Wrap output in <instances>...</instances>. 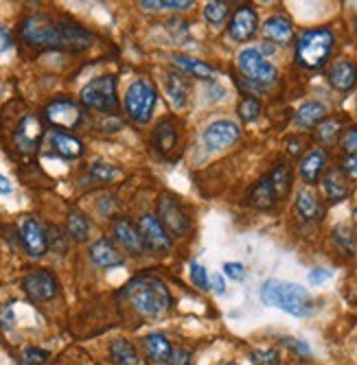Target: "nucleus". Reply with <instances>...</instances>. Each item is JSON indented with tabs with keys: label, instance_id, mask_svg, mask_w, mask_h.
Instances as JSON below:
<instances>
[{
	"label": "nucleus",
	"instance_id": "31",
	"mask_svg": "<svg viewBox=\"0 0 357 365\" xmlns=\"http://www.w3.org/2000/svg\"><path fill=\"white\" fill-rule=\"evenodd\" d=\"M342 136V120L340 118H324L316 127V140L324 147H331Z\"/></svg>",
	"mask_w": 357,
	"mask_h": 365
},
{
	"label": "nucleus",
	"instance_id": "51",
	"mask_svg": "<svg viewBox=\"0 0 357 365\" xmlns=\"http://www.w3.org/2000/svg\"><path fill=\"white\" fill-rule=\"evenodd\" d=\"M287 145H289L287 149H289V153H291V155H298V153H301V149H303V143H301V140H296V138L287 140Z\"/></svg>",
	"mask_w": 357,
	"mask_h": 365
},
{
	"label": "nucleus",
	"instance_id": "29",
	"mask_svg": "<svg viewBox=\"0 0 357 365\" xmlns=\"http://www.w3.org/2000/svg\"><path fill=\"white\" fill-rule=\"evenodd\" d=\"M333 245L338 247V252H342L348 258H357V235L348 227V225H336L331 232Z\"/></svg>",
	"mask_w": 357,
	"mask_h": 365
},
{
	"label": "nucleus",
	"instance_id": "54",
	"mask_svg": "<svg viewBox=\"0 0 357 365\" xmlns=\"http://www.w3.org/2000/svg\"><path fill=\"white\" fill-rule=\"evenodd\" d=\"M353 217H355V223H357V208H355V212H353Z\"/></svg>",
	"mask_w": 357,
	"mask_h": 365
},
{
	"label": "nucleus",
	"instance_id": "4",
	"mask_svg": "<svg viewBox=\"0 0 357 365\" xmlns=\"http://www.w3.org/2000/svg\"><path fill=\"white\" fill-rule=\"evenodd\" d=\"M336 46V36L331 29H309L303 31L296 42V61L303 68L318 71L329 61Z\"/></svg>",
	"mask_w": 357,
	"mask_h": 365
},
{
	"label": "nucleus",
	"instance_id": "42",
	"mask_svg": "<svg viewBox=\"0 0 357 365\" xmlns=\"http://www.w3.org/2000/svg\"><path fill=\"white\" fill-rule=\"evenodd\" d=\"M49 361V352L42 348H24L22 350V363L24 365H44Z\"/></svg>",
	"mask_w": 357,
	"mask_h": 365
},
{
	"label": "nucleus",
	"instance_id": "38",
	"mask_svg": "<svg viewBox=\"0 0 357 365\" xmlns=\"http://www.w3.org/2000/svg\"><path fill=\"white\" fill-rule=\"evenodd\" d=\"M141 7H145V9H188V7H193V3L191 0H143L141 3Z\"/></svg>",
	"mask_w": 357,
	"mask_h": 365
},
{
	"label": "nucleus",
	"instance_id": "19",
	"mask_svg": "<svg viewBox=\"0 0 357 365\" xmlns=\"http://www.w3.org/2000/svg\"><path fill=\"white\" fill-rule=\"evenodd\" d=\"M322 190H324V195H327V199L331 204H338V202H342V199L348 197V178L344 175V171L340 167L324 171Z\"/></svg>",
	"mask_w": 357,
	"mask_h": 365
},
{
	"label": "nucleus",
	"instance_id": "23",
	"mask_svg": "<svg viewBox=\"0 0 357 365\" xmlns=\"http://www.w3.org/2000/svg\"><path fill=\"white\" fill-rule=\"evenodd\" d=\"M51 145H53V151L61 158L66 160H75L84 153V145L81 140H77L75 136L66 134V131H55L51 134Z\"/></svg>",
	"mask_w": 357,
	"mask_h": 365
},
{
	"label": "nucleus",
	"instance_id": "25",
	"mask_svg": "<svg viewBox=\"0 0 357 365\" xmlns=\"http://www.w3.org/2000/svg\"><path fill=\"white\" fill-rule=\"evenodd\" d=\"M171 61L182 73H186L191 77H198V79H213L215 77V68L202 59H193L188 55H171Z\"/></svg>",
	"mask_w": 357,
	"mask_h": 365
},
{
	"label": "nucleus",
	"instance_id": "18",
	"mask_svg": "<svg viewBox=\"0 0 357 365\" xmlns=\"http://www.w3.org/2000/svg\"><path fill=\"white\" fill-rule=\"evenodd\" d=\"M298 171H301V178L309 186L316 184L324 175V171H327V153L322 149H311L309 153L303 155V160L298 164Z\"/></svg>",
	"mask_w": 357,
	"mask_h": 365
},
{
	"label": "nucleus",
	"instance_id": "49",
	"mask_svg": "<svg viewBox=\"0 0 357 365\" xmlns=\"http://www.w3.org/2000/svg\"><path fill=\"white\" fill-rule=\"evenodd\" d=\"M285 344H287V348H291L294 352H298V354H303V356H307V354H311V348L305 344V341H298V339H285Z\"/></svg>",
	"mask_w": 357,
	"mask_h": 365
},
{
	"label": "nucleus",
	"instance_id": "55",
	"mask_svg": "<svg viewBox=\"0 0 357 365\" xmlns=\"http://www.w3.org/2000/svg\"><path fill=\"white\" fill-rule=\"evenodd\" d=\"M221 365H235V363H221Z\"/></svg>",
	"mask_w": 357,
	"mask_h": 365
},
{
	"label": "nucleus",
	"instance_id": "30",
	"mask_svg": "<svg viewBox=\"0 0 357 365\" xmlns=\"http://www.w3.org/2000/svg\"><path fill=\"white\" fill-rule=\"evenodd\" d=\"M178 143V134H176V129H174V123L169 120H160L154 129V145L158 151L162 153H169Z\"/></svg>",
	"mask_w": 357,
	"mask_h": 365
},
{
	"label": "nucleus",
	"instance_id": "34",
	"mask_svg": "<svg viewBox=\"0 0 357 365\" xmlns=\"http://www.w3.org/2000/svg\"><path fill=\"white\" fill-rule=\"evenodd\" d=\"M268 178H270V182H272V186H274L276 197H278V199L287 197V192H289V188H291V173H289V169L285 167V164H278V167H274V171H272Z\"/></svg>",
	"mask_w": 357,
	"mask_h": 365
},
{
	"label": "nucleus",
	"instance_id": "36",
	"mask_svg": "<svg viewBox=\"0 0 357 365\" xmlns=\"http://www.w3.org/2000/svg\"><path fill=\"white\" fill-rule=\"evenodd\" d=\"M237 112H239L243 123H252V120L258 118V114H261V101L254 98V96H246V98H241Z\"/></svg>",
	"mask_w": 357,
	"mask_h": 365
},
{
	"label": "nucleus",
	"instance_id": "35",
	"mask_svg": "<svg viewBox=\"0 0 357 365\" xmlns=\"http://www.w3.org/2000/svg\"><path fill=\"white\" fill-rule=\"evenodd\" d=\"M90 178L94 180V182H112L114 178H119V169L116 167H112V164H108V162H94V164H90Z\"/></svg>",
	"mask_w": 357,
	"mask_h": 365
},
{
	"label": "nucleus",
	"instance_id": "15",
	"mask_svg": "<svg viewBox=\"0 0 357 365\" xmlns=\"http://www.w3.org/2000/svg\"><path fill=\"white\" fill-rule=\"evenodd\" d=\"M258 29V16L256 11L250 7V5H241L233 18H231V24H228V36L235 40V42H248L252 40V36Z\"/></svg>",
	"mask_w": 357,
	"mask_h": 365
},
{
	"label": "nucleus",
	"instance_id": "10",
	"mask_svg": "<svg viewBox=\"0 0 357 365\" xmlns=\"http://www.w3.org/2000/svg\"><path fill=\"white\" fill-rule=\"evenodd\" d=\"M44 118L55 127V131L75 129L84 120V112L77 103L71 101V98H55L53 103L46 106Z\"/></svg>",
	"mask_w": 357,
	"mask_h": 365
},
{
	"label": "nucleus",
	"instance_id": "52",
	"mask_svg": "<svg viewBox=\"0 0 357 365\" xmlns=\"http://www.w3.org/2000/svg\"><path fill=\"white\" fill-rule=\"evenodd\" d=\"M0 192H3V195H9L11 192V182L5 175H0Z\"/></svg>",
	"mask_w": 357,
	"mask_h": 365
},
{
	"label": "nucleus",
	"instance_id": "27",
	"mask_svg": "<svg viewBox=\"0 0 357 365\" xmlns=\"http://www.w3.org/2000/svg\"><path fill=\"white\" fill-rule=\"evenodd\" d=\"M165 92H167V98L174 103V108H184L186 106V98H188V83L182 75L178 73H171L165 77Z\"/></svg>",
	"mask_w": 357,
	"mask_h": 365
},
{
	"label": "nucleus",
	"instance_id": "24",
	"mask_svg": "<svg viewBox=\"0 0 357 365\" xmlns=\"http://www.w3.org/2000/svg\"><path fill=\"white\" fill-rule=\"evenodd\" d=\"M248 199H250V206L261 208V210H268V208H272V206L278 202V197H276V192H274V186H272V182H270L268 175L261 178V180H258V182L252 186Z\"/></svg>",
	"mask_w": 357,
	"mask_h": 365
},
{
	"label": "nucleus",
	"instance_id": "22",
	"mask_svg": "<svg viewBox=\"0 0 357 365\" xmlns=\"http://www.w3.org/2000/svg\"><path fill=\"white\" fill-rule=\"evenodd\" d=\"M263 36L274 44H289L294 38V29L285 16H272L263 24Z\"/></svg>",
	"mask_w": 357,
	"mask_h": 365
},
{
	"label": "nucleus",
	"instance_id": "6",
	"mask_svg": "<svg viewBox=\"0 0 357 365\" xmlns=\"http://www.w3.org/2000/svg\"><path fill=\"white\" fill-rule=\"evenodd\" d=\"M154 108H156V88L151 86V81L139 79L129 86L125 94V112L129 114V118L136 123H149Z\"/></svg>",
	"mask_w": 357,
	"mask_h": 365
},
{
	"label": "nucleus",
	"instance_id": "20",
	"mask_svg": "<svg viewBox=\"0 0 357 365\" xmlns=\"http://www.w3.org/2000/svg\"><path fill=\"white\" fill-rule=\"evenodd\" d=\"M114 239L134 256H141L145 252L143 247V241H141V235H139V227L132 225L127 219H116L114 221Z\"/></svg>",
	"mask_w": 357,
	"mask_h": 365
},
{
	"label": "nucleus",
	"instance_id": "13",
	"mask_svg": "<svg viewBox=\"0 0 357 365\" xmlns=\"http://www.w3.org/2000/svg\"><path fill=\"white\" fill-rule=\"evenodd\" d=\"M239 136H241V131H239L237 123H233V120H215L204 129V145L211 151H217V149H226V147L235 145L239 140Z\"/></svg>",
	"mask_w": 357,
	"mask_h": 365
},
{
	"label": "nucleus",
	"instance_id": "39",
	"mask_svg": "<svg viewBox=\"0 0 357 365\" xmlns=\"http://www.w3.org/2000/svg\"><path fill=\"white\" fill-rule=\"evenodd\" d=\"M191 280H193V284H196L198 289H202V291L211 289L208 272H206V267H202L200 262H191Z\"/></svg>",
	"mask_w": 357,
	"mask_h": 365
},
{
	"label": "nucleus",
	"instance_id": "8",
	"mask_svg": "<svg viewBox=\"0 0 357 365\" xmlns=\"http://www.w3.org/2000/svg\"><path fill=\"white\" fill-rule=\"evenodd\" d=\"M139 235L143 241L145 252L151 254H165L171 250V237L167 235V230L162 227V223L158 221V217L154 215H143L136 223Z\"/></svg>",
	"mask_w": 357,
	"mask_h": 365
},
{
	"label": "nucleus",
	"instance_id": "53",
	"mask_svg": "<svg viewBox=\"0 0 357 365\" xmlns=\"http://www.w3.org/2000/svg\"><path fill=\"white\" fill-rule=\"evenodd\" d=\"M213 289L217 291V293H223L226 291V284H223V280H221V276H213Z\"/></svg>",
	"mask_w": 357,
	"mask_h": 365
},
{
	"label": "nucleus",
	"instance_id": "21",
	"mask_svg": "<svg viewBox=\"0 0 357 365\" xmlns=\"http://www.w3.org/2000/svg\"><path fill=\"white\" fill-rule=\"evenodd\" d=\"M143 346H145V352L149 356V361L158 363V365H167L171 361V354H174V346L169 344V339L160 333H151L143 339Z\"/></svg>",
	"mask_w": 357,
	"mask_h": 365
},
{
	"label": "nucleus",
	"instance_id": "37",
	"mask_svg": "<svg viewBox=\"0 0 357 365\" xmlns=\"http://www.w3.org/2000/svg\"><path fill=\"white\" fill-rule=\"evenodd\" d=\"M231 9L226 3H208L204 7V18L213 24V26H221L226 22V18H228Z\"/></svg>",
	"mask_w": 357,
	"mask_h": 365
},
{
	"label": "nucleus",
	"instance_id": "32",
	"mask_svg": "<svg viewBox=\"0 0 357 365\" xmlns=\"http://www.w3.org/2000/svg\"><path fill=\"white\" fill-rule=\"evenodd\" d=\"M110 354H112L114 365H139L136 348L125 339H114L110 344Z\"/></svg>",
	"mask_w": 357,
	"mask_h": 365
},
{
	"label": "nucleus",
	"instance_id": "28",
	"mask_svg": "<svg viewBox=\"0 0 357 365\" xmlns=\"http://www.w3.org/2000/svg\"><path fill=\"white\" fill-rule=\"evenodd\" d=\"M324 118H327V108L318 101H309L305 106L298 108L296 112V125L303 127V129H311V127H318Z\"/></svg>",
	"mask_w": 357,
	"mask_h": 365
},
{
	"label": "nucleus",
	"instance_id": "41",
	"mask_svg": "<svg viewBox=\"0 0 357 365\" xmlns=\"http://www.w3.org/2000/svg\"><path fill=\"white\" fill-rule=\"evenodd\" d=\"M340 147L346 153V158H355L357 155V127L346 129L340 136Z\"/></svg>",
	"mask_w": 357,
	"mask_h": 365
},
{
	"label": "nucleus",
	"instance_id": "2",
	"mask_svg": "<svg viewBox=\"0 0 357 365\" xmlns=\"http://www.w3.org/2000/svg\"><path fill=\"white\" fill-rule=\"evenodd\" d=\"M121 295L145 317H158L171 309V293L156 276H139L129 280Z\"/></svg>",
	"mask_w": 357,
	"mask_h": 365
},
{
	"label": "nucleus",
	"instance_id": "26",
	"mask_svg": "<svg viewBox=\"0 0 357 365\" xmlns=\"http://www.w3.org/2000/svg\"><path fill=\"white\" fill-rule=\"evenodd\" d=\"M296 210L307 221H320L322 215H324V208L320 204V199L311 190H307V188H303L298 192V197H296Z\"/></svg>",
	"mask_w": 357,
	"mask_h": 365
},
{
	"label": "nucleus",
	"instance_id": "48",
	"mask_svg": "<svg viewBox=\"0 0 357 365\" xmlns=\"http://www.w3.org/2000/svg\"><path fill=\"white\" fill-rule=\"evenodd\" d=\"M0 326L7 328V330L14 328V311H11V304L0 309Z\"/></svg>",
	"mask_w": 357,
	"mask_h": 365
},
{
	"label": "nucleus",
	"instance_id": "12",
	"mask_svg": "<svg viewBox=\"0 0 357 365\" xmlns=\"http://www.w3.org/2000/svg\"><path fill=\"white\" fill-rule=\"evenodd\" d=\"M42 136H44V125H42V120L36 114H26L18 123L14 140H16V147L22 153H34V151H38V147L42 143Z\"/></svg>",
	"mask_w": 357,
	"mask_h": 365
},
{
	"label": "nucleus",
	"instance_id": "43",
	"mask_svg": "<svg viewBox=\"0 0 357 365\" xmlns=\"http://www.w3.org/2000/svg\"><path fill=\"white\" fill-rule=\"evenodd\" d=\"M252 359H254V363H258V365H276V363H278V354H276L274 350H256V352L252 354Z\"/></svg>",
	"mask_w": 357,
	"mask_h": 365
},
{
	"label": "nucleus",
	"instance_id": "11",
	"mask_svg": "<svg viewBox=\"0 0 357 365\" xmlns=\"http://www.w3.org/2000/svg\"><path fill=\"white\" fill-rule=\"evenodd\" d=\"M158 221L162 223V227L167 230L169 237H186L188 232V217L182 210V206L176 202L174 197L165 195L158 204Z\"/></svg>",
	"mask_w": 357,
	"mask_h": 365
},
{
	"label": "nucleus",
	"instance_id": "33",
	"mask_svg": "<svg viewBox=\"0 0 357 365\" xmlns=\"http://www.w3.org/2000/svg\"><path fill=\"white\" fill-rule=\"evenodd\" d=\"M88 232H90V223H88V217L79 210H73L69 215V235L73 241L77 243H84L88 239Z\"/></svg>",
	"mask_w": 357,
	"mask_h": 365
},
{
	"label": "nucleus",
	"instance_id": "1",
	"mask_svg": "<svg viewBox=\"0 0 357 365\" xmlns=\"http://www.w3.org/2000/svg\"><path fill=\"white\" fill-rule=\"evenodd\" d=\"M22 40L36 48H66V51H86L94 44V36L79 24L55 22L46 16H29L22 26Z\"/></svg>",
	"mask_w": 357,
	"mask_h": 365
},
{
	"label": "nucleus",
	"instance_id": "46",
	"mask_svg": "<svg viewBox=\"0 0 357 365\" xmlns=\"http://www.w3.org/2000/svg\"><path fill=\"white\" fill-rule=\"evenodd\" d=\"M342 171H344V175L348 178V180H355L357 182V155L355 158H346L344 162H342V167H340Z\"/></svg>",
	"mask_w": 357,
	"mask_h": 365
},
{
	"label": "nucleus",
	"instance_id": "16",
	"mask_svg": "<svg viewBox=\"0 0 357 365\" xmlns=\"http://www.w3.org/2000/svg\"><path fill=\"white\" fill-rule=\"evenodd\" d=\"M90 260L101 269H112V267L123 264L125 258H123V254L119 252V247L112 241L99 239V241H94L92 247H90Z\"/></svg>",
	"mask_w": 357,
	"mask_h": 365
},
{
	"label": "nucleus",
	"instance_id": "9",
	"mask_svg": "<svg viewBox=\"0 0 357 365\" xmlns=\"http://www.w3.org/2000/svg\"><path fill=\"white\" fill-rule=\"evenodd\" d=\"M20 243L24 247V252L34 258H40L46 254L49 250V241H46V227L40 219L36 217H24L20 221V230H18Z\"/></svg>",
	"mask_w": 357,
	"mask_h": 365
},
{
	"label": "nucleus",
	"instance_id": "44",
	"mask_svg": "<svg viewBox=\"0 0 357 365\" xmlns=\"http://www.w3.org/2000/svg\"><path fill=\"white\" fill-rule=\"evenodd\" d=\"M223 274L233 278V280H243L246 278V269L241 262H226L223 264Z\"/></svg>",
	"mask_w": 357,
	"mask_h": 365
},
{
	"label": "nucleus",
	"instance_id": "50",
	"mask_svg": "<svg viewBox=\"0 0 357 365\" xmlns=\"http://www.w3.org/2000/svg\"><path fill=\"white\" fill-rule=\"evenodd\" d=\"M14 46V38H11V33L7 29L0 26V53H5Z\"/></svg>",
	"mask_w": 357,
	"mask_h": 365
},
{
	"label": "nucleus",
	"instance_id": "17",
	"mask_svg": "<svg viewBox=\"0 0 357 365\" xmlns=\"http://www.w3.org/2000/svg\"><path fill=\"white\" fill-rule=\"evenodd\" d=\"M329 83L338 92H351L357 86V66L351 59H340L329 68Z\"/></svg>",
	"mask_w": 357,
	"mask_h": 365
},
{
	"label": "nucleus",
	"instance_id": "40",
	"mask_svg": "<svg viewBox=\"0 0 357 365\" xmlns=\"http://www.w3.org/2000/svg\"><path fill=\"white\" fill-rule=\"evenodd\" d=\"M46 241H49V247H53L57 254H66V237L61 235V230L59 227H55V225H51L49 230H46Z\"/></svg>",
	"mask_w": 357,
	"mask_h": 365
},
{
	"label": "nucleus",
	"instance_id": "45",
	"mask_svg": "<svg viewBox=\"0 0 357 365\" xmlns=\"http://www.w3.org/2000/svg\"><path fill=\"white\" fill-rule=\"evenodd\" d=\"M331 276H333L331 269H322V267H318V269H311V272H309V282H311V284H322V282H327Z\"/></svg>",
	"mask_w": 357,
	"mask_h": 365
},
{
	"label": "nucleus",
	"instance_id": "3",
	"mask_svg": "<svg viewBox=\"0 0 357 365\" xmlns=\"http://www.w3.org/2000/svg\"><path fill=\"white\" fill-rule=\"evenodd\" d=\"M261 300L268 307L281 309L289 315L305 317L313 311V300L305 287L285 280H266L261 287Z\"/></svg>",
	"mask_w": 357,
	"mask_h": 365
},
{
	"label": "nucleus",
	"instance_id": "14",
	"mask_svg": "<svg viewBox=\"0 0 357 365\" xmlns=\"http://www.w3.org/2000/svg\"><path fill=\"white\" fill-rule=\"evenodd\" d=\"M22 287L24 291L29 293L31 300H38V302H46V300H53L57 295V280L51 272H34L29 274L24 280H22Z\"/></svg>",
	"mask_w": 357,
	"mask_h": 365
},
{
	"label": "nucleus",
	"instance_id": "5",
	"mask_svg": "<svg viewBox=\"0 0 357 365\" xmlns=\"http://www.w3.org/2000/svg\"><path fill=\"white\" fill-rule=\"evenodd\" d=\"M81 103L90 110L112 114L119 106L116 98V77L114 75H104L96 77L90 83L81 88Z\"/></svg>",
	"mask_w": 357,
	"mask_h": 365
},
{
	"label": "nucleus",
	"instance_id": "47",
	"mask_svg": "<svg viewBox=\"0 0 357 365\" xmlns=\"http://www.w3.org/2000/svg\"><path fill=\"white\" fill-rule=\"evenodd\" d=\"M191 361V352L184 350V348H174V354H171V361L169 365H188Z\"/></svg>",
	"mask_w": 357,
	"mask_h": 365
},
{
	"label": "nucleus",
	"instance_id": "7",
	"mask_svg": "<svg viewBox=\"0 0 357 365\" xmlns=\"http://www.w3.org/2000/svg\"><path fill=\"white\" fill-rule=\"evenodd\" d=\"M237 63H239V71L250 83L268 86L276 79V68L261 55V51H256V48L241 51L237 57Z\"/></svg>",
	"mask_w": 357,
	"mask_h": 365
}]
</instances>
